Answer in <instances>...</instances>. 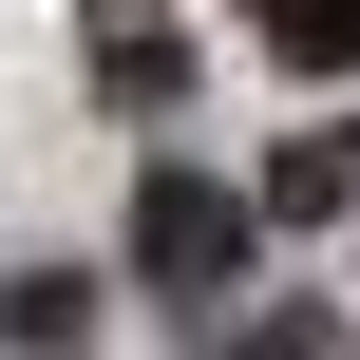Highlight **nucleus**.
Here are the masks:
<instances>
[{"mask_svg": "<svg viewBox=\"0 0 360 360\" xmlns=\"http://www.w3.org/2000/svg\"><path fill=\"white\" fill-rule=\"evenodd\" d=\"M247 38L285 76H360V0H247Z\"/></svg>", "mask_w": 360, "mask_h": 360, "instance_id": "3", "label": "nucleus"}, {"mask_svg": "<svg viewBox=\"0 0 360 360\" xmlns=\"http://www.w3.org/2000/svg\"><path fill=\"white\" fill-rule=\"evenodd\" d=\"M228 266H247V190H209V171H152V190H133V285L209 304Z\"/></svg>", "mask_w": 360, "mask_h": 360, "instance_id": "1", "label": "nucleus"}, {"mask_svg": "<svg viewBox=\"0 0 360 360\" xmlns=\"http://www.w3.org/2000/svg\"><path fill=\"white\" fill-rule=\"evenodd\" d=\"M95 76H114V95H133V114H152V95H171V76H190V38H171V19H152V0H95Z\"/></svg>", "mask_w": 360, "mask_h": 360, "instance_id": "2", "label": "nucleus"}, {"mask_svg": "<svg viewBox=\"0 0 360 360\" xmlns=\"http://www.w3.org/2000/svg\"><path fill=\"white\" fill-rule=\"evenodd\" d=\"M266 209H360V152H342V133H304V152L266 171Z\"/></svg>", "mask_w": 360, "mask_h": 360, "instance_id": "4", "label": "nucleus"}]
</instances>
